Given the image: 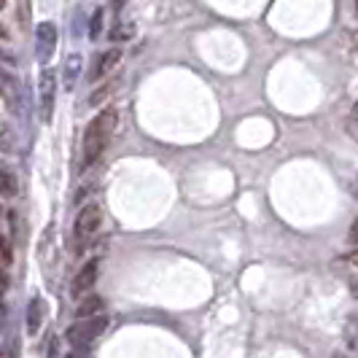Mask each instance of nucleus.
I'll return each instance as SVG.
<instances>
[{"label": "nucleus", "mask_w": 358, "mask_h": 358, "mask_svg": "<svg viewBox=\"0 0 358 358\" xmlns=\"http://www.w3.org/2000/svg\"><path fill=\"white\" fill-rule=\"evenodd\" d=\"M113 127H116V110L113 108L100 110L90 122L87 132H84V154H81V167L84 170H90L92 164L103 157L108 141L113 135Z\"/></svg>", "instance_id": "obj_1"}, {"label": "nucleus", "mask_w": 358, "mask_h": 358, "mask_svg": "<svg viewBox=\"0 0 358 358\" xmlns=\"http://www.w3.org/2000/svg\"><path fill=\"white\" fill-rule=\"evenodd\" d=\"M106 329H108V315H92V318H81V321H76L71 329H68L65 340L71 342L73 348H84V345H90L94 337H100Z\"/></svg>", "instance_id": "obj_2"}, {"label": "nucleus", "mask_w": 358, "mask_h": 358, "mask_svg": "<svg viewBox=\"0 0 358 358\" xmlns=\"http://www.w3.org/2000/svg\"><path fill=\"white\" fill-rule=\"evenodd\" d=\"M36 54L41 62H49L52 59L54 49H57V27H54L52 22H41L36 27Z\"/></svg>", "instance_id": "obj_3"}, {"label": "nucleus", "mask_w": 358, "mask_h": 358, "mask_svg": "<svg viewBox=\"0 0 358 358\" xmlns=\"http://www.w3.org/2000/svg\"><path fill=\"white\" fill-rule=\"evenodd\" d=\"M100 224H103V213H100V208L97 205H90V208H84L78 218H76V240H87L92 234L100 229Z\"/></svg>", "instance_id": "obj_4"}, {"label": "nucleus", "mask_w": 358, "mask_h": 358, "mask_svg": "<svg viewBox=\"0 0 358 358\" xmlns=\"http://www.w3.org/2000/svg\"><path fill=\"white\" fill-rule=\"evenodd\" d=\"M57 73L52 68H43L41 73V116L43 122L52 119V110H54V92H57Z\"/></svg>", "instance_id": "obj_5"}, {"label": "nucleus", "mask_w": 358, "mask_h": 358, "mask_svg": "<svg viewBox=\"0 0 358 358\" xmlns=\"http://www.w3.org/2000/svg\"><path fill=\"white\" fill-rule=\"evenodd\" d=\"M97 272H100V262H97V259L87 262V264L81 267V272L73 278V296H81L84 291H90V288L94 286V280H97Z\"/></svg>", "instance_id": "obj_6"}, {"label": "nucleus", "mask_w": 358, "mask_h": 358, "mask_svg": "<svg viewBox=\"0 0 358 358\" xmlns=\"http://www.w3.org/2000/svg\"><path fill=\"white\" fill-rule=\"evenodd\" d=\"M122 59V49H108L106 54H100V59H97V68H94V73H92V78H103L106 73H110L113 68H116V62Z\"/></svg>", "instance_id": "obj_7"}, {"label": "nucleus", "mask_w": 358, "mask_h": 358, "mask_svg": "<svg viewBox=\"0 0 358 358\" xmlns=\"http://www.w3.org/2000/svg\"><path fill=\"white\" fill-rule=\"evenodd\" d=\"M43 313H46L43 299H33V302H30V307H27V331H30V334H38V331H41Z\"/></svg>", "instance_id": "obj_8"}, {"label": "nucleus", "mask_w": 358, "mask_h": 358, "mask_svg": "<svg viewBox=\"0 0 358 358\" xmlns=\"http://www.w3.org/2000/svg\"><path fill=\"white\" fill-rule=\"evenodd\" d=\"M103 307H106V299H103V296H97V294H94V296H87L81 305L76 307V318H78V321H81V318H92V315H97Z\"/></svg>", "instance_id": "obj_9"}, {"label": "nucleus", "mask_w": 358, "mask_h": 358, "mask_svg": "<svg viewBox=\"0 0 358 358\" xmlns=\"http://www.w3.org/2000/svg\"><path fill=\"white\" fill-rule=\"evenodd\" d=\"M81 57L78 54H71L68 57V62H65V90L71 92L76 84H78V73H81Z\"/></svg>", "instance_id": "obj_10"}, {"label": "nucleus", "mask_w": 358, "mask_h": 358, "mask_svg": "<svg viewBox=\"0 0 358 358\" xmlns=\"http://www.w3.org/2000/svg\"><path fill=\"white\" fill-rule=\"evenodd\" d=\"M14 194H17V178L6 164H0V197H14Z\"/></svg>", "instance_id": "obj_11"}, {"label": "nucleus", "mask_w": 358, "mask_h": 358, "mask_svg": "<svg viewBox=\"0 0 358 358\" xmlns=\"http://www.w3.org/2000/svg\"><path fill=\"white\" fill-rule=\"evenodd\" d=\"M132 36H135V24H116V27L110 30V41H116V43L129 41Z\"/></svg>", "instance_id": "obj_12"}, {"label": "nucleus", "mask_w": 358, "mask_h": 358, "mask_svg": "<svg viewBox=\"0 0 358 358\" xmlns=\"http://www.w3.org/2000/svg\"><path fill=\"white\" fill-rule=\"evenodd\" d=\"M113 90H116L113 84H106V87H100V90H97V92H94V94L90 97V106H103V103H106L108 97L113 94Z\"/></svg>", "instance_id": "obj_13"}, {"label": "nucleus", "mask_w": 358, "mask_h": 358, "mask_svg": "<svg viewBox=\"0 0 358 358\" xmlns=\"http://www.w3.org/2000/svg\"><path fill=\"white\" fill-rule=\"evenodd\" d=\"M103 17H106V14H103V8H97V11H94V17H92V27H90L92 41H97L100 33H103Z\"/></svg>", "instance_id": "obj_14"}, {"label": "nucleus", "mask_w": 358, "mask_h": 358, "mask_svg": "<svg viewBox=\"0 0 358 358\" xmlns=\"http://www.w3.org/2000/svg\"><path fill=\"white\" fill-rule=\"evenodd\" d=\"M0 148L3 151H14V135L6 124H0Z\"/></svg>", "instance_id": "obj_15"}, {"label": "nucleus", "mask_w": 358, "mask_h": 358, "mask_svg": "<svg viewBox=\"0 0 358 358\" xmlns=\"http://www.w3.org/2000/svg\"><path fill=\"white\" fill-rule=\"evenodd\" d=\"M0 262L3 264H11L14 262V253H11V248H8V243L0 237Z\"/></svg>", "instance_id": "obj_16"}, {"label": "nucleus", "mask_w": 358, "mask_h": 358, "mask_svg": "<svg viewBox=\"0 0 358 358\" xmlns=\"http://www.w3.org/2000/svg\"><path fill=\"white\" fill-rule=\"evenodd\" d=\"M11 84H14V78H11L8 73H6V71H3V68H0V90H8Z\"/></svg>", "instance_id": "obj_17"}, {"label": "nucleus", "mask_w": 358, "mask_h": 358, "mask_svg": "<svg viewBox=\"0 0 358 358\" xmlns=\"http://www.w3.org/2000/svg\"><path fill=\"white\" fill-rule=\"evenodd\" d=\"M348 132H350V138H356V108L350 110V122H348Z\"/></svg>", "instance_id": "obj_18"}, {"label": "nucleus", "mask_w": 358, "mask_h": 358, "mask_svg": "<svg viewBox=\"0 0 358 358\" xmlns=\"http://www.w3.org/2000/svg\"><path fill=\"white\" fill-rule=\"evenodd\" d=\"M8 286V278H6V272H3V267H0V291Z\"/></svg>", "instance_id": "obj_19"}, {"label": "nucleus", "mask_w": 358, "mask_h": 358, "mask_svg": "<svg viewBox=\"0 0 358 358\" xmlns=\"http://www.w3.org/2000/svg\"><path fill=\"white\" fill-rule=\"evenodd\" d=\"M127 0H113V8H116V11H119V8H122V6H124Z\"/></svg>", "instance_id": "obj_20"}, {"label": "nucleus", "mask_w": 358, "mask_h": 358, "mask_svg": "<svg viewBox=\"0 0 358 358\" xmlns=\"http://www.w3.org/2000/svg\"><path fill=\"white\" fill-rule=\"evenodd\" d=\"M0 57H3L6 62H11V54H6V52H3V49H0Z\"/></svg>", "instance_id": "obj_21"}, {"label": "nucleus", "mask_w": 358, "mask_h": 358, "mask_svg": "<svg viewBox=\"0 0 358 358\" xmlns=\"http://www.w3.org/2000/svg\"><path fill=\"white\" fill-rule=\"evenodd\" d=\"M3 8H6V0H0V11H3Z\"/></svg>", "instance_id": "obj_22"}, {"label": "nucleus", "mask_w": 358, "mask_h": 358, "mask_svg": "<svg viewBox=\"0 0 358 358\" xmlns=\"http://www.w3.org/2000/svg\"><path fill=\"white\" fill-rule=\"evenodd\" d=\"M0 38H6V30H3V27H0Z\"/></svg>", "instance_id": "obj_23"}, {"label": "nucleus", "mask_w": 358, "mask_h": 358, "mask_svg": "<svg viewBox=\"0 0 358 358\" xmlns=\"http://www.w3.org/2000/svg\"><path fill=\"white\" fill-rule=\"evenodd\" d=\"M334 358H348V356H342V353H334Z\"/></svg>", "instance_id": "obj_24"}, {"label": "nucleus", "mask_w": 358, "mask_h": 358, "mask_svg": "<svg viewBox=\"0 0 358 358\" xmlns=\"http://www.w3.org/2000/svg\"><path fill=\"white\" fill-rule=\"evenodd\" d=\"M0 218H3V205H0Z\"/></svg>", "instance_id": "obj_25"}]
</instances>
